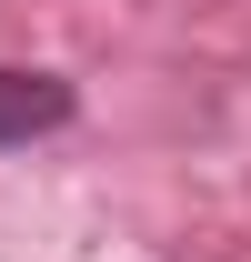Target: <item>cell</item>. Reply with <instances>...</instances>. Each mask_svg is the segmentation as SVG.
<instances>
[{
    "label": "cell",
    "instance_id": "1",
    "mask_svg": "<svg viewBox=\"0 0 251 262\" xmlns=\"http://www.w3.org/2000/svg\"><path fill=\"white\" fill-rule=\"evenodd\" d=\"M70 111H81V91H70L61 71H20V61H0V151H31V141L70 131Z\"/></svg>",
    "mask_w": 251,
    "mask_h": 262
}]
</instances>
